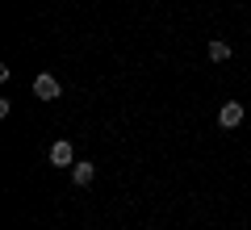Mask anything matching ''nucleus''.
Listing matches in <instances>:
<instances>
[{"label": "nucleus", "mask_w": 251, "mask_h": 230, "mask_svg": "<svg viewBox=\"0 0 251 230\" xmlns=\"http://www.w3.org/2000/svg\"><path fill=\"white\" fill-rule=\"evenodd\" d=\"M50 163H54V168H72V163H75V151H72V142H54V147H50Z\"/></svg>", "instance_id": "obj_3"}, {"label": "nucleus", "mask_w": 251, "mask_h": 230, "mask_svg": "<svg viewBox=\"0 0 251 230\" xmlns=\"http://www.w3.org/2000/svg\"><path fill=\"white\" fill-rule=\"evenodd\" d=\"M72 180H75V184H92V180H97V168H92V163L88 159H80V163H72Z\"/></svg>", "instance_id": "obj_4"}, {"label": "nucleus", "mask_w": 251, "mask_h": 230, "mask_svg": "<svg viewBox=\"0 0 251 230\" xmlns=\"http://www.w3.org/2000/svg\"><path fill=\"white\" fill-rule=\"evenodd\" d=\"M209 59H214V63H226V59H230V42L214 38V42H209Z\"/></svg>", "instance_id": "obj_5"}, {"label": "nucleus", "mask_w": 251, "mask_h": 230, "mask_svg": "<svg viewBox=\"0 0 251 230\" xmlns=\"http://www.w3.org/2000/svg\"><path fill=\"white\" fill-rule=\"evenodd\" d=\"M243 117H247V113H243L239 101H226V105L218 109V126H222V130H234V126H243Z\"/></svg>", "instance_id": "obj_2"}, {"label": "nucleus", "mask_w": 251, "mask_h": 230, "mask_svg": "<svg viewBox=\"0 0 251 230\" xmlns=\"http://www.w3.org/2000/svg\"><path fill=\"white\" fill-rule=\"evenodd\" d=\"M59 80H54V76H50V71H42V76H38V80H34V97L38 101H59Z\"/></svg>", "instance_id": "obj_1"}]
</instances>
